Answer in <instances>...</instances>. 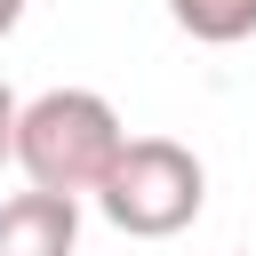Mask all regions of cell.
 Returning <instances> with one entry per match:
<instances>
[{
    "mask_svg": "<svg viewBox=\"0 0 256 256\" xmlns=\"http://www.w3.org/2000/svg\"><path fill=\"white\" fill-rule=\"evenodd\" d=\"M120 152H128V128H120L112 96H96V88H40L16 120V168L32 192L96 200Z\"/></svg>",
    "mask_w": 256,
    "mask_h": 256,
    "instance_id": "obj_1",
    "label": "cell"
},
{
    "mask_svg": "<svg viewBox=\"0 0 256 256\" xmlns=\"http://www.w3.org/2000/svg\"><path fill=\"white\" fill-rule=\"evenodd\" d=\"M96 208L112 216V232L128 240H176L200 208H208V168L192 144L176 136H128V152L112 160Z\"/></svg>",
    "mask_w": 256,
    "mask_h": 256,
    "instance_id": "obj_2",
    "label": "cell"
},
{
    "mask_svg": "<svg viewBox=\"0 0 256 256\" xmlns=\"http://www.w3.org/2000/svg\"><path fill=\"white\" fill-rule=\"evenodd\" d=\"M72 248H80V200L32 184L0 200V256H72Z\"/></svg>",
    "mask_w": 256,
    "mask_h": 256,
    "instance_id": "obj_3",
    "label": "cell"
},
{
    "mask_svg": "<svg viewBox=\"0 0 256 256\" xmlns=\"http://www.w3.org/2000/svg\"><path fill=\"white\" fill-rule=\"evenodd\" d=\"M176 32H192L200 48H240L256 32V0H168Z\"/></svg>",
    "mask_w": 256,
    "mask_h": 256,
    "instance_id": "obj_4",
    "label": "cell"
},
{
    "mask_svg": "<svg viewBox=\"0 0 256 256\" xmlns=\"http://www.w3.org/2000/svg\"><path fill=\"white\" fill-rule=\"evenodd\" d=\"M16 120H24V104H16V88L0 80V160H16Z\"/></svg>",
    "mask_w": 256,
    "mask_h": 256,
    "instance_id": "obj_5",
    "label": "cell"
},
{
    "mask_svg": "<svg viewBox=\"0 0 256 256\" xmlns=\"http://www.w3.org/2000/svg\"><path fill=\"white\" fill-rule=\"evenodd\" d=\"M16 24H24V0H0V40H8Z\"/></svg>",
    "mask_w": 256,
    "mask_h": 256,
    "instance_id": "obj_6",
    "label": "cell"
}]
</instances>
